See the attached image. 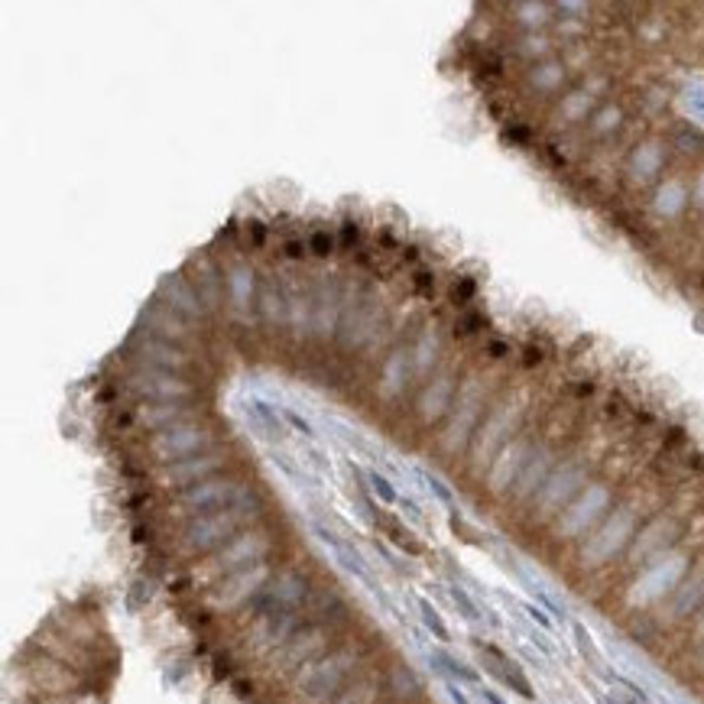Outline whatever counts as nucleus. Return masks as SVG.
I'll return each mask as SVG.
<instances>
[{
	"label": "nucleus",
	"mask_w": 704,
	"mask_h": 704,
	"mask_svg": "<svg viewBox=\"0 0 704 704\" xmlns=\"http://www.w3.org/2000/svg\"><path fill=\"white\" fill-rule=\"evenodd\" d=\"M250 516H254V500H244L237 503L231 510H221V513H211V516H198L189 526H185L182 533V549L189 555H202V552H211L224 546L234 533H241V529L250 523Z\"/></svg>",
	"instance_id": "nucleus-1"
},
{
	"label": "nucleus",
	"mask_w": 704,
	"mask_h": 704,
	"mask_svg": "<svg viewBox=\"0 0 704 704\" xmlns=\"http://www.w3.org/2000/svg\"><path fill=\"white\" fill-rule=\"evenodd\" d=\"M244 500H250V494H247V487L241 481H231V477L228 481H224V477H211V481H202L195 487L179 490V497H176L172 507L189 516V523H192V520H198V516L231 510Z\"/></svg>",
	"instance_id": "nucleus-2"
},
{
	"label": "nucleus",
	"mask_w": 704,
	"mask_h": 704,
	"mask_svg": "<svg viewBox=\"0 0 704 704\" xmlns=\"http://www.w3.org/2000/svg\"><path fill=\"white\" fill-rule=\"evenodd\" d=\"M215 445V432L205 429V425H172V429H163L156 432V438L150 442V455L159 461V464H176V461H185V458H195V455H205V451Z\"/></svg>",
	"instance_id": "nucleus-3"
},
{
	"label": "nucleus",
	"mask_w": 704,
	"mask_h": 704,
	"mask_svg": "<svg viewBox=\"0 0 704 704\" xmlns=\"http://www.w3.org/2000/svg\"><path fill=\"white\" fill-rule=\"evenodd\" d=\"M124 387L130 393H137L146 403H172V400H185L192 396V387L185 380H179L176 374H163V370H137L124 380Z\"/></svg>",
	"instance_id": "nucleus-4"
},
{
	"label": "nucleus",
	"mask_w": 704,
	"mask_h": 704,
	"mask_svg": "<svg viewBox=\"0 0 704 704\" xmlns=\"http://www.w3.org/2000/svg\"><path fill=\"white\" fill-rule=\"evenodd\" d=\"M224 468V455L221 451H205V455H195V458H185L163 468V484L172 490H185V487H195L202 481H211L218 477V471Z\"/></svg>",
	"instance_id": "nucleus-5"
},
{
	"label": "nucleus",
	"mask_w": 704,
	"mask_h": 704,
	"mask_svg": "<svg viewBox=\"0 0 704 704\" xmlns=\"http://www.w3.org/2000/svg\"><path fill=\"white\" fill-rule=\"evenodd\" d=\"M474 646H477V653L484 656V669L487 672H494L497 679L507 688H513V692L520 695V698L536 701V692H533V685H529V679L523 675V669L516 666V662L507 653H503V649H497L494 643H481V640H474Z\"/></svg>",
	"instance_id": "nucleus-6"
},
{
	"label": "nucleus",
	"mask_w": 704,
	"mask_h": 704,
	"mask_svg": "<svg viewBox=\"0 0 704 704\" xmlns=\"http://www.w3.org/2000/svg\"><path fill=\"white\" fill-rule=\"evenodd\" d=\"M630 526H633V513L630 510L610 513L607 520H604V526L597 529V536H591L588 549H584V552L597 555V559H610V555H614L623 546V542L630 539Z\"/></svg>",
	"instance_id": "nucleus-7"
},
{
	"label": "nucleus",
	"mask_w": 704,
	"mask_h": 704,
	"mask_svg": "<svg viewBox=\"0 0 704 704\" xmlns=\"http://www.w3.org/2000/svg\"><path fill=\"white\" fill-rule=\"evenodd\" d=\"M604 507H607V490L604 487H588L562 513V526L568 529V533H581V529H588L597 520V513H601Z\"/></svg>",
	"instance_id": "nucleus-8"
},
{
	"label": "nucleus",
	"mask_w": 704,
	"mask_h": 704,
	"mask_svg": "<svg viewBox=\"0 0 704 704\" xmlns=\"http://www.w3.org/2000/svg\"><path fill=\"white\" fill-rule=\"evenodd\" d=\"M192 413L185 409V400H172V403H146L134 409V419L146 425V432H163L172 425H182V419H189Z\"/></svg>",
	"instance_id": "nucleus-9"
},
{
	"label": "nucleus",
	"mask_w": 704,
	"mask_h": 704,
	"mask_svg": "<svg viewBox=\"0 0 704 704\" xmlns=\"http://www.w3.org/2000/svg\"><path fill=\"white\" fill-rule=\"evenodd\" d=\"M143 354V364L150 367V370H163V374H179V370H189V357H185L182 351L176 348H169V344L163 341H150V344H143L140 348Z\"/></svg>",
	"instance_id": "nucleus-10"
},
{
	"label": "nucleus",
	"mask_w": 704,
	"mask_h": 704,
	"mask_svg": "<svg viewBox=\"0 0 704 704\" xmlns=\"http://www.w3.org/2000/svg\"><path fill=\"white\" fill-rule=\"evenodd\" d=\"M429 662H432V669H435V672L451 675V679H458V682H468V685H477V682H481V675H477L471 666H464V662H458L455 656H448V653H432V656H429Z\"/></svg>",
	"instance_id": "nucleus-11"
},
{
	"label": "nucleus",
	"mask_w": 704,
	"mask_h": 704,
	"mask_svg": "<svg viewBox=\"0 0 704 704\" xmlns=\"http://www.w3.org/2000/svg\"><path fill=\"white\" fill-rule=\"evenodd\" d=\"M419 614H422V623H425V630H429L435 640H442V643H448L451 640V633H448V627H445V620L438 617V610L429 604V601H419Z\"/></svg>",
	"instance_id": "nucleus-12"
},
{
	"label": "nucleus",
	"mask_w": 704,
	"mask_h": 704,
	"mask_svg": "<svg viewBox=\"0 0 704 704\" xmlns=\"http://www.w3.org/2000/svg\"><path fill=\"white\" fill-rule=\"evenodd\" d=\"M335 552H338V559H341V565L348 568V571H354L357 578H364V581H370V575H367V565H364V559L361 555H357L348 542H338L335 546Z\"/></svg>",
	"instance_id": "nucleus-13"
},
{
	"label": "nucleus",
	"mask_w": 704,
	"mask_h": 704,
	"mask_svg": "<svg viewBox=\"0 0 704 704\" xmlns=\"http://www.w3.org/2000/svg\"><path fill=\"white\" fill-rule=\"evenodd\" d=\"M451 601H455V607L461 610L464 620H471V623L481 620V610H477V604L471 601V594L464 588H458V584H451Z\"/></svg>",
	"instance_id": "nucleus-14"
},
{
	"label": "nucleus",
	"mask_w": 704,
	"mask_h": 704,
	"mask_svg": "<svg viewBox=\"0 0 704 704\" xmlns=\"http://www.w3.org/2000/svg\"><path fill=\"white\" fill-rule=\"evenodd\" d=\"M481 328H487V315H484V312H464L458 322H455V335L471 338V335H477Z\"/></svg>",
	"instance_id": "nucleus-15"
},
{
	"label": "nucleus",
	"mask_w": 704,
	"mask_h": 704,
	"mask_svg": "<svg viewBox=\"0 0 704 704\" xmlns=\"http://www.w3.org/2000/svg\"><path fill=\"white\" fill-rule=\"evenodd\" d=\"M309 250H312V257L328 260L331 254H335V237H331L328 231H315V234L309 237Z\"/></svg>",
	"instance_id": "nucleus-16"
},
{
	"label": "nucleus",
	"mask_w": 704,
	"mask_h": 704,
	"mask_svg": "<svg viewBox=\"0 0 704 704\" xmlns=\"http://www.w3.org/2000/svg\"><path fill=\"white\" fill-rule=\"evenodd\" d=\"M477 296V280L474 276H461V280L451 286V302L455 305H468Z\"/></svg>",
	"instance_id": "nucleus-17"
},
{
	"label": "nucleus",
	"mask_w": 704,
	"mask_h": 704,
	"mask_svg": "<svg viewBox=\"0 0 704 704\" xmlns=\"http://www.w3.org/2000/svg\"><path fill=\"white\" fill-rule=\"evenodd\" d=\"M387 533L393 536V542H396V546H400V549H406V552H413V555H419V552H422V546H419V542H416L413 536H409V533H406V529H403L400 523H393V520H387Z\"/></svg>",
	"instance_id": "nucleus-18"
},
{
	"label": "nucleus",
	"mask_w": 704,
	"mask_h": 704,
	"mask_svg": "<svg viewBox=\"0 0 704 704\" xmlns=\"http://www.w3.org/2000/svg\"><path fill=\"white\" fill-rule=\"evenodd\" d=\"M503 140H507L510 146H529V140H533V130L523 127V124H510V127H503Z\"/></svg>",
	"instance_id": "nucleus-19"
},
{
	"label": "nucleus",
	"mask_w": 704,
	"mask_h": 704,
	"mask_svg": "<svg viewBox=\"0 0 704 704\" xmlns=\"http://www.w3.org/2000/svg\"><path fill=\"white\" fill-rule=\"evenodd\" d=\"M370 484H374V494L383 500V503H396V500H400V497H396V490H393V484L387 481V477H383V474H370Z\"/></svg>",
	"instance_id": "nucleus-20"
},
{
	"label": "nucleus",
	"mask_w": 704,
	"mask_h": 704,
	"mask_svg": "<svg viewBox=\"0 0 704 704\" xmlns=\"http://www.w3.org/2000/svg\"><path fill=\"white\" fill-rule=\"evenodd\" d=\"M575 640H578V649H581V656L588 659V662H597V649H594V643H591V636H588V630L581 627V623H575Z\"/></svg>",
	"instance_id": "nucleus-21"
},
{
	"label": "nucleus",
	"mask_w": 704,
	"mask_h": 704,
	"mask_svg": "<svg viewBox=\"0 0 704 704\" xmlns=\"http://www.w3.org/2000/svg\"><path fill=\"white\" fill-rule=\"evenodd\" d=\"M357 244H361V231H357L354 221H344L341 224V247L351 254V250H357Z\"/></svg>",
	"instance_id": "nucleus-22"
},
{
	"label": "nucleus",
	"mask_w": 704,
	"mask_h": 704,
	"mask_svg": "<svg viewBox=\"0 0 704 704\" xmlns=\"http://www.w3.org/2000/svg\"><path fill=\"white\" fill-rule=\"evenodd\" d=\"M413 286L422 292V296H432V292H435V273H429V270H419V273L413 276Z\"/></svg>",
	"instance_id": "nucleus-23"
},
{
	"label": "nucleus",
	"mask_w": 704,
	"mask_h": 704,
	"mask_svg": "<svg viewBox=\"0 0 704 704\" xmlns=\"http://www.w3.org/2000/svg\"><path fill=\"white\" fill-rule=\"evenodd\" d=\"M247 237L254 241V247H260L263 241H267V224L257 221V218H250V221H247Z\"/></svg>",
	"instance_id": "nucleus-24"
},
{
	"label": "nucleus",
	"mask_w": 704,
	"mask_h": 704,
	"mask_svg": "<svg viewBox=\"0 0 704 704\" xmlns=\"http://www.w3.org/2000/svg\"><path fill=\"white\" fill-rule=\"evenodd\" d=\"M305 254H309V244H302L299 237H292V241H286V247H283L286 260H302Z\"/></svg>",
	"instance_id": "nucleus-25"
},
{
	"label": "nucleus",
	"mask_w": 704,
	"mask_h": 704,
	"mask_svg": "<svg viewBox=\"0 0 704 704\" xmlns=\"http://www.w3.org/2000/svg\"><path fill=\"white\" fill-rule=\"evenodd\" d=\"M526 614L533 617V623H539L542 630H552V617H549V610H542L536 604H526Z\"/></svg>",
	"instance_id": "nucleus-26"
},
{
	"label": "nucleus",
	"mask_w": 704,
	"mask_h": 704,
	"mask_svg": "<svg viewBox=\"0 0 704 704\" xmlns=\"http://www.w3.org/2000/svg\"><path fill=\"white\" fill-rule=\"evenodd\" d=\"M425 484H429V490H432V494L438 497V500H442V503H451V490L442 484V481H438V477H432V474H425Z\"/></svg>",
	"instance_id": "nucleus-27"
},
{
	"label": "nucleus",
	"mask_w": 704,
	"mask_h": 704,
	"mask_svg": "<svg viewBox=\"0 0 704 704\" xmlns=\"http://www.w3.org/2000/svg\"><path fill=\"white\" fill-rule=\"evenodd\" d=\"M254 409H257V416H260L263 422H267L273 432H280V419H276V416L270 413V406H267V403H254Z\"/></svg>",
	"instance_id": "nucleus-28"
},
{
	"label": "nucleus",
	"mask_w": 704,
	"mask_h": 704,
	"mask_svg": "<svg viewBox=\"0 0 704 704\" xmlns=\"http://www.w3.org/2000/svg\"><path fill=\"white\" fill-rule=\"evenodd\" d=\"M286 419H289L292 425H296V429H299V432H302L305 438H315V429H312V425H309V422H305V419H302L299 413H292V409H289V413H286Z\"/></svg>",
	"instance_id": "nucleus-29"
},
{
	"label": "nucleus",
	"mask_w": 704,
	"mask_h": 704,
	"mask_svg": "<svg viewBox=\"0 0 704 704\" xmlns=\"http://www.w3.org/2000/svg\"><path fill=\"white\" fill-rule=\"evenodd\" d=\"M487 354L494 357V361H503V357L510 354V344L507 341H487Z\"/></svg>",
	"instance_id": "nucleus-30"
},
{
	"label": "nucleus",
	"mask_w": 704,
	"mask_h": 704,
	"mask_svg": "<svg viewBox=\"0 0 704 704\" xmlns=\"http://www.w3.org/2000/svg\"><path fill=\"white\" fill-rule=\"evenodd\" d=\"M231 672H234L231 659H228V656H218V659H215V679H228Z\"/></svg>",
	"instance_id": "nucleus-31"
},
{
	"label": "nucleus",
	"mask_w": 704,
	"mask_h": 704,
	"mask_svg": "<svg viewBox=\"0 0 704 704\" xmlns=\"http://www.w3.org/2000/svg\"><path fill=\"white\" fill-rule=\"evenodd\" d=\"M523 364H526V367L542 364V351H539V348H533V344H529V348H526V357H523Z\"/></svg>",
	"instance_id": "nucleus-32"
},
{
	"label": "nucleus",
	"mask_w": 704,
	"mask_h": 704,
	"mask_svg": "<svg viewBox=\"0 0 704 704\" xmlns=\"http://www.w3.org/2000/svg\"><path fill=\"white\" fill-rule=\"evenodd\" d=\"M448 695H451V701H455V704H471V701H468V695H464L455 682H448Z\"/></svg>",
	"instance_id": "nucleus-33"
},
{
	"label": "nucleus",
	"mask_w": 704,
	"mask_h": 704,
	"mask_svg": "<svg viewBox=\"0 0 704 704\" xmlns=\"http://www.w3.org/2000/svg\"><path fill=\"white\" fill-rule=\"evenodd\" d=\"M484 701H487V704H507L497 692H490V688H484Z\"/></svg>",
	"instance_id": "nucleus-34"
},
{
	"label": "nucleus",
	"mask_w": 704,
	"mask_h": 704,
	"mask_svg": "<svg viewBox=\"0 0 704 704\" xmlns=\"http://www.w3.org/2000/svg\"><path fill=\"white\" fill-rule=\"evenodd\" d=\"M403 510H406L409 516H416V520H419V507H416L413 500H403Z\"/></svg>",
	"instance_id": "nucleus-35"
},
{
	"label": "nucleus",
	"mask_w": 704,
	"mask_h": 704,
	"mask_svg": "<svg viewBox=\"0 0 704 704\" xmlns=\"http://www.w3.org/2000/svg\"><path fill=\"white\" fill-rule=\"evenodd\" d=\"M698 198H701V202H704V179H701V189H698Z\"/></svg>",
	"instance_id": "nucleus-36"
},
{
	"label": "nucleus",
	"mask_w": 704,
	"mask_h": 704,
	"mask_svg": "<svg viewBox=\"0 0 704 704\" xmlns=\"http://www.w3.org/2000/svg\"><path fill=\"white\" fill-rule=\"evenodd\" d=\"M695 108H698V111L704 114V101H695Z\"/></svg>",
	"instance_id": "nucleus-37"
}]
</instances>
